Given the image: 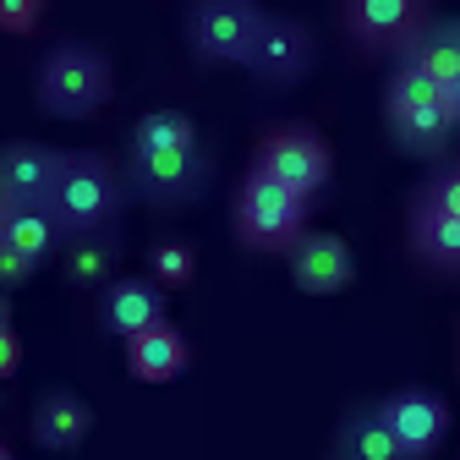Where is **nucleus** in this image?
<instances>
[{"mask_svg":"<svg viewBox=\"0 0 460 460\" xmlns=\"http://www.w3.org/2000/svg\"><path fill=\"white\" fill-rule=\"evenodd\" d=\"M127 176L121 159L104 148H66L61 154V176L49 192V214L61 225V236H93V230H121L127 214Z\"/></svg>","mask_w":460,"mask_h":460,"instance_id":"f257e3e1","label":"nucleus"},{"mask_svg":"<svg viewBox=\"0 0 460 460\" xmlns=\"http://www.w3.org/2000/svg\"><path fill=\"white\" fill-rule=\"evenodd\" d=\"M115 99V61L88 39H55L33 66V104L55 121H88Z\"/></svg>","mask_w":460,"mask_h":460,"instance_id":"f03ea898","label":"nucleus"},{"mask_svg":"<svg viewBox=\"0 0 460 460\" xmlns=\"http://www.w3.org/2000/svg\"><path fill=\"white\" fill-rule=\"evenodd\" d=\"M384 127H389V143L411 159H444L449 143L460 137V110L449 104V93L406 66H394L384 77Z\"/></svg>","mask_w":460,"mask_h":460,"instance_id":"7ed1b4c3","label":"nucleus"},{"mask_svg":"<svg viewBox=\"0 0 460 460\" xmlns=\"http://www.w3.org/2000/svg\"><path fill=\"white\" fill-rule=\"evenodd\" d=\"M313 214V198L291 192L285 181L263 176V170L247 164V176L236 181V192H230V230H236V242L247 252H269V258H285L296 242H302V230Z\"/></svg>","mask_w":460,"mask_h":460,"instance_id":"20e7f679","label":"nucleus"},{"mask_svg":"<svg viewBox=\"0 0 460 460\" xmlns=\"http://www.w3.org/2000/svg\"><path fill=\"white\" fill-rule=\"evenodd\" d=\"M121 176H127V192L143 208H154V214H181L214 181V148L203 137L198 143H181V148H127Z\"/></svg>","mask_w":460,"mask_h":460,"instance_id":"39448f33","label":"nucleus"},{"mask_svg":"<svg viewBox=\"0 0 460 460\" xmlns=\"http://www.w3.org/2000/svg\"><path fill=\"white\" fill-rule=\"evenodd\" d=\"M252 170L285 181V187L302 192V198H318L329 187V176H334V148L307 121H274L252 143Z\"/></svg>","mask_w":460,"mask_h":460,"instance_id":"423d86ee","label":"nucleus"},{"mask_svg":"<svg viewBox=\"0 0 460 460\" xmlns=\"http://www.w3.org/2000/svg\"><path fill=\"white\" fill-rule=\"evenodd\" d=\"M263 6L258 0H187V17H181V33H187V49L208 66H242L247 49L263 28Z\"/></svg>","mask_w":460,"mask_h":460,"instance_id":"0eeeda50","label":"nucleus"},{"mask_svg":"<svg viewBox=\"0 0 460 460\" xmlns=\"http://www.w3.org/2000/svg\"><path fill=\"white\" fill-rule=\"evenodd\" d=\"M313 61H318V33H313V22H302L291 12H269L242 66H247V77L258 88L285 93V88H296L313 72Z\"/></svg>","mask_w":460,"mask_h":460,"instance_id":"6e6552de","label":"nucleus"},{"mask_svg":"<svg viewBox=\"0 0 460 460\" xmlns=\"http://www.w3.org/2000/svg\"><path fill=\"white\" fill-rule=\"evenodd\" d=\"M340 33L362 55H400L411 33H422L438 17V0H334Z\"/></svg>","mask_w":460,"mask_h":460,"instance_id":"1a4fd4ad","label":"nucleus"},{"mask_svg":"<svg viewBox=\"0 0 460 460\" xmlns=\"http://www.w3.org/2000/svg\"><path fill=\"white\" fill-rule=\"evenodd\" d=\"M378 411L389 422V433L400 438L411 460H433L449 438V400L438 389H422V384H400L378 400Z\"/></svg>","mask_w":460,"mask_h":460,"instance_id":"9d476101","label":"nucleus"},{"mask_svg":"<svg viewBox=\"0 0 460 460\" xmlns=\"http://www.w3.org/2000/svg\"><path fill=\"white\" fill-rule=\"evenodd\" d=\"M61 154L66 148L39 143V137L0 143V192H6V208H49L55 176H61Z\"/></svg>","mask_w":460,"mask_h":460,"instance_id":"9b49d317","label":"nucleus"},{"mask_svg":"<svg viewBox=\"0 0 460 460\" xmlns=\"http://www.w3.org/2000/svg\"><path fill=\"white\" fill-rule=\"evenodd\" d=\"M285 263H291L296 291L307 296H340L357 279V252L340 230H302V242L285 252Z\"/></svg>","mask_w":460,"mask_h":460,"instance_id":"f8f14e48","label":"nucleus"},{"mask_svg":"<svg viewBox=\"0 0 460 460\" xmlns=\"http://www.w3.org/2000/svg\"><path fill=\"white\" fill-rule=\"evenodd\" d=\"M170 318V291L154 285L148 274H115L99 291V329L115 340H132L137 329Z\"/></svg>","mask_w":460,"mask_h":460,"instance_id":"ddd939ff","label":"nucleus"},{"mask_svg":"<svg viewBox=\"0 0 460 460\" xmlns=\"http://www.w3.org/2000/svg\"><path fill=\"white\" fill-rule=\"evenodd\" d=\"M406 247L417 258V269L428 274H460V214L438 208L433 198L411 192L406 208Z\"/></svg>","mask_w":460,"mask_h":460,"instance_id":"4468645a","label":"nucleus"},{"mask_svg":"<svg viewBox=\"0 0 460 460\" xmlns=\"http://www.w3.org/2000/svg\"><path fill=\"white\" fill-rule=\"evenodd\" d=\"M93 433V406L77 394V389H44L33 400V417H28V438L49 455H72L83 438Z\"/></svg>","mask_w":460,"mask_h":460,"instance_id":"2eb2a0df","label":"nucleus"},{"mask_svg":"<svg viewBox=\"0 0 460 460\" xmlns=\"http://www.w3.org/2000/svg\"><path fill=\"white\" fill-rule=\"evenodd\" d=\"M323 460H411V455L400 449V438L389 433L378 400H367V406H351V411L334 422Z\"/></svg>","mask_w":460,"mask_h":460,"instance_id":"dca6fc26","label":"nucleus"},{"mask_svg":"<svg viewBox=\"0 0 460 460\" xmlns=\"http://www.w3.org/2000/svg\"><path fill=\"white\" fill-rule=\"evenodd\" d=\"M187 362H192V345H187L181 323H170V318H159L127 340V367L137 384H170L187 373Z\"/></svg>","mask_w":460,"mask_h":460,"instance_id":"f3484780","label":"nucleus"},{"mask_svg":"<svg viewBox=\"0 0 460 460\" xmlns=\"http://www.w3.org/2000/svg\"><path fill=\"white\" fill-rule=\"evenodd\" d=\"M61 274L77 291H104L121 274V230H93V236H72L61 247Z\"/></svg>","mask_w":460,"mask_h":460,"instance_id":"a211bd4d","label":"nucleus"},{"mask_svg":"<svg viewBox=\"0 0 460 460\" xmlns=\"http://www.w3.org/2000/svg\"><path fill=\"white\" fill-rule=\"evenodd\" d=\"M394 66H406V72H417V77H428V83H449L455 72H460V44H455V22L449 17H433L422 33H411L406 44H400V55H394Z\"/></svg>","mask_w":460,"mask_h":460,"instance_id":"6ab92c4d","label":"nucleus"},{"mask_svg":"<svg viewBox=\"0 0 460 460\" xmlns=\"http://www.w3.org/2000/svg\"><path fill=\"white\" fill-rule=\"evenodd\" d=\"M0 242L17 247L33 269L61 258V247H66V236H61V225H55L49 208H0Z\"/></svg>","mask_w":460,"mask_h":460,"instance_id":"aec40b11","label":"nucleus"},{"mask_svg":"<svg viewBox=\"0 0 460 460\" xmlns=\"http://www.w3.org/2000/svg\"><path fill=\"white\" fill-rule=\"evenodd\" d=\"M203 132H198V121L187 110H148V115H137L132 121V137H127V148H181V143H198Z\"/></svg>","mask_w":460,"mask_h":460,"instance_id":"412c9836","label":"nucleus"},{"mask_svg":"<svg viewBox=\"0 0 460 460\" xmlns=\"http://www.w3.org/2000/svg\"><path fill=\"white\" fill-rule=\"evenodd\" d=\"M148 279L164 285V291H187V285L198 279V252H192V242H181V236L148 242Z\"/></svg>","mask_w":460,"mask_h":460,"instance_id":"4be33fe9","label":"nucleus"},{"mask_svg":"<svg viewBox=\"0 0 460 460\" xmlns=\"http://www.w3.org/2000/svg\"><path fill=\"white\" fill-rule=\"evenodd\" d=\"M44 12H49V0H0V33L28 39V33H39Z\"/></svg>","mask_w":460,"mask_h":460,"instance_id":"5701e85b","label":"nucleus"},{"mask_svg":"<svg viewBox=\"0 0 460 460\" xmlns=\"http://www.w3.org/2000/svg\"><path fill=\"white\" fill-rule=\"evenodd\" d=\"M39 269L17 252V247H6V242H0V291H12V285H22V279H33Z\"/></svg>","mask_w":460,"mask_h":460,"instance_id":"b1692460","label":"nucleus"},{"mask_svg":"<svg viewBox=\"0 0 460 460\" xmlns=\"http://www.w3.org/2000/svg\"><path fill=\"white\" fill-rule=\"evenodd\" d=\"M17 367H22V334L6 323V329H0V384H6Z\"/></svg>","mask_w":460,"mask_h":460,"instance_id":"393cba45","label":"nucleus"},{"mask_svg":"<svg viewBox=\"0 0 460 460\" xmlns=\"http://www.w3.org/2000/svg\"><path fill=\"white\" fill-rule=\"evenodd\" d=\"M444 93H449V104H455V110H460V72H455V77H449V83H444Z\"/></svg>","mask_w":460,"mask_h":460,"instance_id":"a878e982","label":"nucleus"},{"mask_svg":"<svg viewBox=\"0 0 460 460\" xmlns=\"http://www.w3.org/2000/svg\"><path fill=\"white\" fill-rule=\"evenodd\" d=\"M6 323H12V296L0 291V329H6Z\"/></svg>","mask_w":460,"mask_h":460,"instance_id":"bb28decb","label":"nucleus"},{"mask_svg":"<svg viewBox=\"0 0 460 460\" xmlns=\"http://www.w3.org/2000/svg\"><path fill=\"white\" fill-rule=\"evenodd\" d=\"M0 460H17V455H12V449H6V444H0Z\"/></svg>","mask_w":460,"mask_h":460,"instance_id":"cd10ccee","label":"nucleus"},{"mask_svg":"<svg viewBox=\"0 0 460 460\" xmlns=\"http://www.w3.org/2000/svg\"><path fill=\"white\" fill-rule=\"evenodd\" d=\"M449 22H455V44H460V17H449Z\"/></svg>","mask_w":460,"mask_h":460,"instance_id":"c85d7f7f","label":"nucleus"},{"mask_svg":"<svg viewBox=\"0 0 460 460\" xmlns=\"http://www.w3.org/2000/svg\"><path fill=\"white\" fill-rule=\"evenodd\" d=\"M0 208H6V192H0Z\"/></svg>","mask_w":460,"mask_h":460,"instance_id":"c756f323","label":"nucleus"}]
</instances>
